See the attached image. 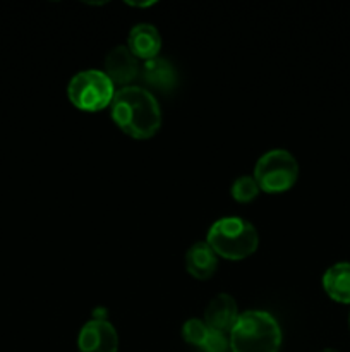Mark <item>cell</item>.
Here are the masks:
<instances>
[{
    "instance_id": "obj_1",
    "label": "cell",
    "mask_w": 350,
    "mask_h": 352,
    "mask_svg": "<svg viewBox=\"0 0 350 352\" xmlns=\"http://www.w3.org/2000/svg\"><path fill=\"white\" fill-rule=\"evenodd\" d=\"M110 109L115 126L132 140H151L161 127L160 103L143 86L130 85L117 89Z\"/></svg>"
},
{
    "instance_id": "obj_2",
    "label": "cell",
    "mask_w": 350,
    "mask_h": 352,
    "mask_svg": "<svg viewBox=\"0 0 350 352\" xmlns=\"http://www.w3.org/2000/svg\"><path fill=\"white\" fill-rule=\"evenodd\" d=\"M281 347V329L271 313L249 309L240 313L230 330L232 352H278Z\"/></svg>"
},
{
    "instance_id": "obj_3",
    "label": "cell",
    "mask_w": 350,
    "mask_h": 352,
    "mask_svg": "<svg viewBox=\"0 0 350 352\" xmlns=\"http://www.w3.org/2000/svg\"><path fill=\"white\" fill-rule=\"evenodd\" d=\"M206 243L216 256L230 261L246 260L259 246V234L256 227L240 217H223L208 230Z\"/></svg>"
},
{
    "instance_id": "obj_4",
    "label": "cell",
    "mask_w": 350,
    "mask_h": 352,
    "mask_svg": "<svg viewBox=\"0 0 350 352\" xmlns=\"http://www.w3.org/2000/svg\"><path fill=\"white\" fill-rule=\"evenodd\" d=\"M253 177L261 191L268 195H280L294 188L297 182L299 162L290 151L275 148L257 158Z\"/></svg>"
},
{
    "instance_id": "obj_5",
    "label": "cell",
    "mask_w": 350,
    "mask_h": 352,
    "mask_svg": "<svg viewBox=\"0 0 350 352\" xmlns=\"http://www.w3.org/2000/svg\"><path fill=\"white\" fill-rule=\"evenodd\" d=\"M115 85L100 69H86L71 78L67 96L75 109L82 112H100L112 103Z\"/></svg>"
},
{
    "instance_id": "obj_6",
    "label": "cell",
    "mask_w": 350,
    "mask_h": 352,
    "mask_svg": "<svg viewBox=\"0 0 350 352\" xmlns=\"http://www.w3.org/2000/svg\"><path fill=\"white\" fill-rule=\"evenodd\" d=\"M79 352H117L119 333L105 318H93L86 323L78 336Z\"/></svg>"
},
{
    "instance_id": "obj_7",
    "label": "cell",
    "mask_w": 350,
    "mask_h": 352,
    "mask_svg": "<svg viewBox=\"0 0 350 352\" xmlns=\"http://www.w3.org/2000/svg\"><path fill=\"white\" fill-rule=\"evenodd\" d=\"M139 60L127 48V45H117L106 54L105 57V74L108 76L113 85L120 88L130 86V82L139 74Z\"/></svg>"
},
{
    "instance_id": "obj_8",
    "label": "cell",
    "mask_w": 350,
    "mask_h": 352,
    "mask_svg": "<svg viewBox=\"0 0 350 352\" xmlns=\"http://www.w3.org/2000/svg\"><path fill=\"white\" fill-rule=\"evenodd\" d=\"M239 308L230 294H216L205 309V323L216 332L230 333L239 318Z\"/></svg>"
},
{
    "instance_id": "obj_9",
    "label": "cell",
    "mask_w": 350,
    "mask_h": 352,
    "mask_svg": "<svg viewBox=\"0 0 350 352\" xmlns=\"http://www.w3.org/2000/svg\"><path fill=\"white\" fill-rule=\"evenodd\" d=\"M127 48L137 60H151L158 57L161 50V34L153 24L139 23L130 28L127 36Z\"/></svg>"
},
{
    "instance_id": "obj_10",
    "label": "cell",
    "mask_w": 350,
    "mask_h": 352,
    "mask_svg": "<svg viewBox=\"0 0 350 352\" xmlns=\"http://www.w3.org/2000/svg\"><path fill=\"white\" fill-rule=\"evenodd\" d=\"M218 268V256L208 243H194L185 253V270L196 280H208Z\"/></svg>"
},
{
    "instance_id": "obj_11",
    "label": "cell",
    "mask_w": 350,
    "mask_h": 352,
    "mask_svg": "<svg viewBox=\"0 0 350 352\" xmlns=\"http://www.w3.org/2000/svg\"><path fill=\"white\" fill-rule=\"evenodd\" d=\"M323 289L340 305H350V263L340 261L329 267L323 275Z\"/></svg>"
},
{
    "instance_id": "obj_12",
    "label": "cell",
    "mask_w": 350,
    "mask_h": 352,
    "mask_svg": "<svg viewBox=\"0 0 350 352\" xmlns=\"http://www.w3.org/2000/svg\"><path fill=\"white\" fill-rule=\"evenodd\" d=\"M141 78L146 81L150 88L160 89V91H168L177 85V71L163 57H154L144 62L141 67Z\"/></svg>"
},
{
    "instance_id": "obj_13",
    "label": "cell",
    "mask_w": 350,
    "mask_h": 352,
    "mask_svg": "<svg viewBox=\"0 0 350 352\" xmlns=\"http://www.w3.org/2000/svg\"><path fill=\"white\" fill-rule=\"evenodd\" d=\"M259 186L254 181L253 175H240L230 186V195L239 203H250L259 195Z\"/></svg>"
},
{
    "instance_id": "obj_14",
    "label": "cell",
    "mask_w": 350,
    "mask_h": 352,
    "mask_svg": "<svg viewBox=\"0 0 350 352\" xmlns=\"http://www.w3.org/2000/svg\"><path fill=\"white\" fill-rule=\"evenodd\" d=\"M209 333V327L206 325L205 320L191 318L182 325V339L194 347H201Z\"/></svg>"
},
{
    "instance_id": "obj_15",
    "label": "cell",
    "mask_w": 350,
    "mask_h": 352,
    "mask_svg": "<svg viewBox=\"0 0 350 352\" xmlns=\"http://www.w3.org/2000/svg\"><path fill=\"white\" fill-rule=\"evenodd\" d=\"M199 349H201V352H229L230 337L226 333L209 329L208 337H206V340Z\"/></svg>"
},
{
    "instance_id": "obj_16",
    "label": "cell",
    "mask_w": 350,
    "mask_h": 352,
    "mask_svg": "<svg viewBox=\"0 0 350 352\" xmlns=\"http://www.w3.org/2000/svg\"><path fill=\"white\" fill-rule=\"evenodd\" d=\"M319 352H340V351H336V349H323V351H319Z\"/></svg>"
}]
</instances>
